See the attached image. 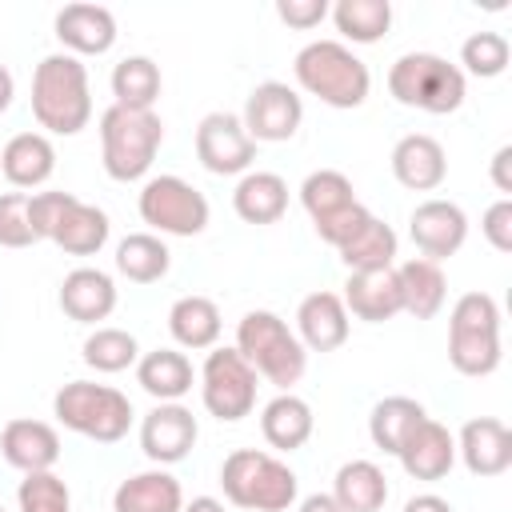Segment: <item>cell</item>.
Here are the masks:
<instances>
[{"mask_svg": "<svg viewBox=\"0 0 512 512\" xmlns=\"http://www.w3.org/2000/svg\"><path fill=\"white\" fill-rule=\"evenodd\" d=\"M276 16L288 28H316L328 16V0H276Z\"/></svg>", "mask_w": 512, "mask_h": 512, "instance_id": "obj_44", "label": "cell"}, {"mask_svg": "<svg viewBox=\"0 0 512 512\" xmlns=\"http://www.w3.org/2000/svg\"><path fill=\"white\" fill-rule=\"evenodd\" d=\"M140 360V348H136V336L124 332V328H96L88 340H84V364L96 368V372H124Z\"/></svg>", "mask_w": 512, "mask_h": 512, "instance_id": "obj_38", "label": "cell"}, {"mask_svg": "<svg viewBox=\"0 0 512 512\" xmlns=\"http://www.w3.org/2000/svg\"><path fill=\"white\" fill-rule=\"evenodd\" d=\"M368 220H372V212H368L360 200H352L348 208H340V212H332V216L316 220V232H320V240H324V244L340 248V244H348V240H352Z\"/></svg>", "mask_w": 512, "mask_h": 512, "instance_id": "obj_42", "label": "cell"}, {"mask_svg": "<svg viewBox=\"0 0 512 512\" xmlns=\"http://www.w3.org/2000/svg\"><path fill=\"white\" fill-rule=\"evenodd\" d=\"M344 308L356 320L368 324H384L396 312H404V296H400V280L396 268H376V272H352L344 284Z\"/></svg>", "mask_w": 512, "mask_h": 512, "instance_id": "obj_22", "label": "cell"}, {"mask_svg": "<svg viewBox=\"0 0 512 512\" xmlns=\"http://www.w3.org/2000/svg\"><path fill=\"white\" fill-rule=\"evenodd\" d=\"M32 116L40 128L56 136H76L92 120V92H88V68L80 56L52 52L32 72Z\"/></svg>", "mask_w": 512, "mask_h": 512, "instance_id": "obj_1", "label": "cell"}, {"mask_svg": "<svg viewBox=\"0 0 512 512\" xmlns=\"http://www.w3.org/2000/svg\"><path fill=\"white\" fill-rule=\"evenodd\" d=\"M388 92L404 108L448 116L464 104V72L436 52H404L388 68Z\"/></svg>", "mask_w": 512, "mask_h": 512, "instance_id": "obj_9", "label": "cell"}, {"mask_svg": "<svg viewBox=\"0 0 512 512\" xmlns=\"http://www.w3.org/2000/svg\"><path fill=\"white\" fill-rule=\"evenodd\" d=\"M56 40L68 56H104L116 44V16L104 4H64L56 12Z\"/></svg>", "mask_w": 512, "mask_h": 512, "instance_id": "obj_17", "label": "cell"}, {"mask_svg": "<svg viewBox=\"0 0 512 512\" xmlns=\"http://www.w3.org/2000/svg\"><path fill=\"white\" fill-rule=\"evenodd\" d=\"M352 200H356L352 180L344 172H336V168H320V172H312L300 184V204L312 216V224L324 220V216H332V212H340V208H348Z\"/></svg>", "mask_w": 512, "mask_h": 512, "instance_id": "obj_37", "label": "cell"}, {"mask_svg": "<svg viewBox=\"0 0 512 512\" xmlns=\"http://www.w3.org/2000/svg\"><path fill=\"white\" fill-rule=\"evenodd\" d=\"M300 512H344V508L332 492H312V496L300 500Z\"/></svg>", "mask_w": 512, "mask_h": 512, "instance_id": "obj_47", "label": "cell"}, {"mask_svg": "<svg viewBox=\"0 0 512 512\" xmlns=\"http://www.w3.org/2000/svg\"><path fill=\"white\" fill-rule=\"evenodd\" d=\"M500 304L488 292H464L448 320V360L460 376H488L500 368Z\"/></svg>", "mask_w": 512, "mask_h": 512, "instance_id": "obj_6", "label": "cell"}, {"mask_svg": "<svg viewBox=\"0 0 512 512\" xmlns=\"http://www.w3.org/2000/svg\"><path fill=\"white\" fill-rule=\"evenodd\" d=\"M304 120V100L296 96V88L280 84V80H264L248 92L244 100V132L256 140V144H280V140H292L296 128Z\"/></svg>", "mask_w": 512, "mask_h": 512, "instance_id": "obj_12", "label": "cell"}, {"mask_svg": "<svg viewBox=\"0 0 512 512\" xmlns=\"http://www.w3.org/2000/svg\"><path fill=\"white\" fill-rule=\"evenodd\" d=\"M296 84L328 108H360L368 100V64L340 40H312L296 52Z\"/></svg>", "mask_w": 512, "mask_h": 512, "instance_id": "obj_2", "label": "cell"}, {"mask_svg": "<svg viewBox=\"0 0 512 512\" xmlns=\"http://www.w3.org/2000/svg\"><path fill=\"white\" fill-rule=\"evenodd\" d=\"M296 340L304 352H336L348 340V308L336 292H312L296 308Z\"/></svg>", "mask_w": 512, "mask_h": 512, "instance_id": "obj_20", "label": "cell"}, {"mask_svg": "<svg viewBox=\"0 0 512 512\" xmlns=\"http://www.w3.org/2000/svg\"><path fill=\"white\" fill-rule=\"evenodd\" d=\"M332 12L336 32H344L352 44H376L392 28V4L388 0H340Z\"/></svg>", "mask_w": 512, "mask_h": 512, "instance_id": "obj_36", "label": "cell"}, {"mask_svg": "<svg viewBox=\"0 0 512 512\" xmlns=\"http://www.w3.org/2000/svg\"><path fill=\"white\" fill-rule=\"evenodd\" d=\"M404 512H452V504L444 496H436V492H420V496H412L404 504Z\"/></svg>", "mask_w": 512, "mask_h": 512, "instance_id": "obj_46", "label": "cell"}, {"mask_svg": "<svg viewBox=\"0 0 512 512\" xmlns=\"http://www.w3.org/2000/svg\"><path fill=\"white\" fill-rule=\"evenodd\" d=\"M200 400L224 424L244 420L256 408V372H252V364L236 348H212L204 368H200Z\"/></svg>", "mask_w": 512, "mask_h": 512, "instance_id": "obj_11", "label": "cell"}, {"mask_svg": "<svg viewBox=\"0 0 512 512\" xmlns=\"http://www.w3.org/2000/svg\"><path fill=\"white\" fill-rule=\"evenodd\" d=\"M12 96H16V84H12V72L0 64V112H8V104H12Z\"/></svg>", "mask_w": 512, "mask_h": 512, "instance_id": "obj_49", "label": "cell"}, {"mask_svg": "<svg viewBox=\"0 0 512 512\" xmlns=\"http://www.w3.org/2000/svg\"><path fill=\"white\" fill-rule=\"evenodd\" d=\"M180 512H228V508H224L216 496H196V500H188Z\"/></svg>", "mask_w": 512, "mask_h": 512, "instance_id": "obj_48", "label": "cell"}, {"mask_svg": "<svg viewBox=\"0 0 512 512\" xmlns=\"http://www.w3.org/2000/svg\"><path fill=\"white\" fill-rule=\"evenodd\" d=\"M396 460L404 464V472H408L412 480H440V476H448L452 464H456V436H452L440 420L424 416V420L412 428V436L404 440V448L396 452Z\"/></svg>", "mask_w": 512, "mask_h": 512, "instance_id": "obj_18", "label": "cell"}, {"mask_svg": "<svg viewBox=\"0 0 512 512\" xmlns=\"http://www.w3.org/2000/svg\"><path fill=\"white\" fill-rule=\"evenodd\" d=\"M0 512H4V508H0Z\"/></svg>", "mask_w": 512, "mask_h": 512, "instance_id": "obj_50", "label": "cell"}, {"mask_svg": "<svg viewBox=\"0 0 512 512\" xmlns=\"http://www.w3.org/2000/svg\"><path fill=\"white\" fill-rule=\"evenodd\" d=\"M232 208L244 224H276L288 212V184L276 172H244L236 192H232Z\"/></svg>", "mask_w": 512, "mask_h": 512, "instance_id": "obj_28", "label": "cell"}, {"mask_svg": "<svg viewBox=\"0 0 512 512\" xmlns=\"http://www.w3.org/2000/svg\"><path fill=\"white\" fill-rule=\"evenodd\" d=\"M492 184L500 192H512V144L496 148V156H492Z\"/></svg>", "mask_w": 512, "mask_h": 512, "instance_id": "obj_45", "label": "cell"}, {"mask_svg": "<svg viewBox=\"0 0 512 512\" xmlns=\"http://www.w3.org/2000/svg\"><path fill=\"white\" fill-rule=\"evenodd\" d=\"M60 308L64 316L80 320V324H96L108 320L116 308V284L108 272L100 268H72L60 284Z\"/></svg>", "mask_w": 512, "mask_h": 512, "instance_id": "obj_23", "label": "cell"}, {"mask_svg": "<svg viewBox=\"0 0 512 512\" xmlns=\"http://www.w3.org/2000/svg\"><path fill=\"white\" fill-rule=\"evenodd\" d=\"M424 416H428V412H424L420 400H412V396H388V400H380V404L372 408V416H368V436H372V444H376L380 452L396 456V452L404 448V440L412 436V428H416Z\"/></svg>", "mask_w": 512, "mask_h": 512, "instance_id": "obj_32", "label": "cell"}, {"mask_svg": "<svg viewBox=\"0 0 512 512\" xmlns=\"http://www.w3.org/2000/svg\"><path fill=\"white\" fill-rule=\"evenodd\" d=\"M0 172L12 188H40L56 172V148L44 132H16L0 152Z\"/></svg>", "mask_w": 512, "mask_h": 512, "instance_id": "obj_24", "label": "cell"}, {"mask_svg": "<svg viewBox=\"0 0 512 512\" xmlns=\"http://www.w3.org/2000/svg\"><path fill=\"white\" fill-rule=\"evenodd\" d=\"M196 436H200L196 416L180 400L176 404H156L140 424V448L152 464H180L192 452Z\"/></svg>", "mask_w": 512, "mask_h": 512, "instance_id": "obj_15", "label": "cell"}, {"mask_svg": "<svg viewBox=\"0 0 512 512\" xmlns=\"http://www.w3.org/2000/svg\"><path fill=\"white\" fill-rule=\"evenodd\" d=\"M396 248H400V240H396V232H392V224H384V220H368L348 244H340L336 252H340V260H344V268L348 272H376V268H396Z\"/></svg>", "mask_w": 512, "mask_h": 512, "instance_id": "obj_33", "label": "cell"}, {"mask_svg": "<svg viewBox=\"0 0 512 512\" xmlns=\"http://www.w3.org/2000/svg\"><path fill=\"white\" fill-rule=\"evenodd\" d=\"M508 56H512V48H508V40L500 32H472L460 44V64H464L460 72H472L480 80H492V76H500L508 68Z\"/></svg>", "mask_w": 512, "mask_h": 512, "instance_id": "obj_39", "label": "cell"}, {"mask_svg": "<svg viewBox=\"0 0 512 512\" xmlns=\"http://www.w3.org/2000/svg\"><path fill=\"white\" fill-rule=\"evenodd\" d=\"M28 216L36 240H52L68 256H96L108 244V212L76 200L72 192H36L28 196Z\"/></svg>", "mask_w": 512, "mask_h": 512, "instance_id": "obj_3", "label": "cell"}, {"mask_svg": "<svg viewBox=\"0 0 512 512\" xmlns=\"http://www.w3.org/2000/svg\"><path fill=\"white\" fill-rule=\"evenodd\" d=\"M196 160L216 176H240L256 160V140L244 132L240 116L208 112L196 128Z\"/></svg>", "mask_w": 512, "mask_h": 512, "instance_id": "obj_13", "label": "cell"}, {"mask_svg": "<svg viewBox=\"0 0 512 512\" xmlns=\"http://www.w3.org/2000/svg\"><path fill=\"white\" fill-rule=\"evenodd\" d=\"M456 456L472 476H500L512 468V432L496 416H476L456 436Z\"/></svg>", "mask_w": 512, "mask_h": 512, "instance_id": "obj_16", "label": "cell"}, {"mask_svg": "<svg viewBox=\"0 0 512 512\" xmlns=\"http://www.w3.org/2000/svg\"><path fill=\"white\" fill-rule=\"evenodd\" d=\"M192 380H196L192 360L176 348H156V352H144L136 360V384L160 404H176L180 396H188Z\"/></svg>", "mask_w": 512, "mask_h": 512, "instance_id": "obj_26", "label": "cell"}, {"mask_svg": "<svg viewBox=\"0 0 512 512\" xmlns=\"http://www.w3.org/2000/svg\"><path fill=\"white\" fill-rule=\"evenodd\" d=\"M172 264V252L160 236L152 232H132L116 244V272L128 276L132 284H156Z\"/></svg>", "mask_w": 512, "mask_h": 512, "instance_id": "obj_34", "label": "cell"}, {"mask_svg": "<svg viewBox=\"0 0 512 512\" xmlns=\"http://www.w3.org/2000/svg\"><path fill=\"white\" fill-rule=\"evenodd\" d=\"M112 96L120 108H136V112H152L156 96H160V68L148 56H124L112 68Z\"/></svg>", "mask_w": 512, "mask_h": 512, "instance_id": "obj_35", "label": "cell"}, {"mask_svg": "<svg viewBox=\"0 0 512 512\" xmlns=\"http://www.w3.org/2000/svg\"><path fill=\"white\" fill-rule=\"evenodd\" d=\"M168 332H172V340L180 348H192V352L216 348V340H220V308H216V300L180 296L168 308Z\"/></svg>", "mask_w": 512, "mask_h": 512, "instance_id": "obj_30", "label": "cell"}, {"mask_svg": "<svg viewBox=\"0 0 512 512\" xmlns=\"http://www.w3.org/2000/svg\"><path fill=\"white\" fill-rule=\"evenodd\" d=\"M160 144H164V124L156 112H136L120 104L100 112V156L112 180L128 184L148 176Z\"/></svg>", "mask_w": 512, "mask_h": 512, "instance_id": "obj_5", "label": "cell"}, {"mask_svg": "<svg viewBox=\"0 0 512 512\" xmlns=\"http://www.w3.org/2000/svg\"><path fill=\"white\" fill-rule=\"evenodd\" d=\"M312 428H316V416H312L308 400H300V396H292V392L272 396V400L264 404V412H260V432H264V440H268L272 448H280V452L304 448L308 436H312Z\"/></svg>", "mask_w": 512, "mask_h": 512, "instance_id": "obj_27", "label": "cell"}, {"mask_svg": "<svg viewBox=\"0 0 512 512\" xmlns=\"http://www.w3.org/2000/svg\"><path fill=\"white\" fill-rule=\"evenodd\" d=\"M52 412L68 432H80L96 444H116L132 428V400L112 384L72 380L52 396Z\"/></svg>", "mask_w": 512, "mask_h": 512, "instance_id": "obj_8", "label": "cell"}, {"mask_svg": "<svg viewBox=\"0 0 512 512\" xmlns=\"http://www.w3.org/2000/svg\"><path fill=\"white\" fill-rule=\"evenodd\" d=\"M480 232H484V240H488L496 252H512V200H508V196L496 200V204L484 212Z\"/></svg>", "mask_w": 512, "mask_h": 512, "instance_id": "obj_43", "label": "cell"}, {"mask_svg": "<svg viewBox=\"0 0 512 512\" xmlns=\"http://www.w3.org/2000/svg\"><path fill=\"white\" fill-rule=\"evenodd\" d=\"M32 192H0V248H28L36 244V228L28 216Z\"/></svg>", "mask_w": 512, "mask_h": 512, "instance_id": "obj_41", "label": "cell"}, {"mask_svg": "<svg viewBox=\"0 0 512 512\" xmlns=\"http://www.w3.org/2000/svg\"><path fill=\"white\" fill-rule=\"evenodd\" d=\"M396 280H400V296H404V312L416 316V320H432L440 308H444V296H448V280L440 272L436 260H404L396 268Z\"/></svg>", "mask_w": 512, "mask_h": 512, "instance_id": "obj_29", "label": "cell"}, {"mask_svg": "<svg viewBox=\"0 0 512 512\" xmlns=\"http://www.w3.org/2000/svg\"><path fill=\"white\" fill-rule=\"evenodd\" d=\"M236 352L252 364L256 376H264L280 392H288L292 384H300V376L308 368V352L296 340V332L276 312H264V308L248 312L236 324Z\"/></svg>", "mask_w": 512, "mask_h": 512, "instance_id": "obj_4", "label": "cell"}, {"mask_svg": "<svg viewBox=\"0 0 512 512\" xmlns=\"http://www.w3.org/2000/svg\"><path fill=\"white\" fill-rule=\"evenodd\" d=\"M332 496L340 500L344 512H380L388 500V480L372 460H348L336 472Z\"/></svg>", "mask_w": 512, "mask_h": 512, "instance_id": "obj_31", "label": "cell"}, {"mask_svg": "<svg viewBox=\"0 0 512 512\" xmlns=\"http://www.w3.org/2000/svg\"><path fill=\"white\" fill-rule=\"evenodd\" d=\"M392 176H396L404 188H412V192H432V188H440L444 176H448V156H444L440 140L428 136V132H408V136H400L396 148H392Z\"/></svg>", "mask_w": 512, "mask_h": 512, "instance_id": "obj_19", "label": "cell"}, {"mask_svg": "<svg viewBox=\"0 0 512 512\" xmlns=\"http://www.w3.org/2000/svg\"><path fill=\"white\" fill-rule=\"evenodd\" d=\"M140 220L164 236H200L208 228V200L180 176H152L140 188Z\"/></svg>", "mask_w": 512, "mask_h": 512, "instance_id": "obj_10", "label": "cell"}, {"mask_svg": "<svg viewBox=\"0 0 512 512\" xmlns=\"http://www.w3.org/2000/svg\"><path fill=\"white\" fill-rule=\"evenodd\" d=\"M180 508H184V488L164 468L136 472L120 480V488L112 492V512H180Z\"/></svg>", "mask_w": 512, "mask_h": 512, "instance_id": "obj_25", "label": "cell"}, {"mask_svg": "<svg viewBox=\"0 0 512 512\" xmlns=\"http://www.w3.org/2000/svg\"><path fill=\"white\" fill-rule=\"evenodd\" d=\"M20 512H72V492L56 472H28L16 488Z\"/></svg>", "mask_w": 512, "mask_h": 512, "instance_id": "obj_40", "label": "cell"}, {"mask_svg": "<svg viewBox=\"0 0 512 512\" xmlns=\"http://www.w3.org/2000/svg\"><path fill=\"white\" fill-rule=\"evenodd\" d=\"M220 488L228 504L248 508V512H284L296 500V472L256 448H236L224 456L220 468Z\"/></svg>", "mask_w": 512, "mask_h": 512, "instance_id": "obj_7", "label": "cell"}, {"mask_svg": "<svg viewBox=\"0 0 512 512\" xmlns=\"http://www.w3.org/2000/svg\"><path fill=\"white\" fill-rule=\"evenodd\" d=\"M408 232H412V244L424 252V260L440 264V260H448L464 248L468 216L452 200H424V204H416V212L408 220Z\"/></svg>", "mask_w": 512, "mask_h": 512, "instance_id": "obj_14", "label": "cell"}, {"mask_svg": "<svg viewBox=\"0 0 512 512\" xmlns=\"http://www.w3.org/2000/svg\"><path fill=\"white\" fill-rule=\"evenodd\" d=\"M0 452L12 468H20L24 476L28 472H52V464L60 460V436L52 424L44 420H8L4 432H0Z\"/></svg>", "mask_w": 512, "mask_h": 512, "instance_id": "obj_21", "label": "cell"}]
</instances>
